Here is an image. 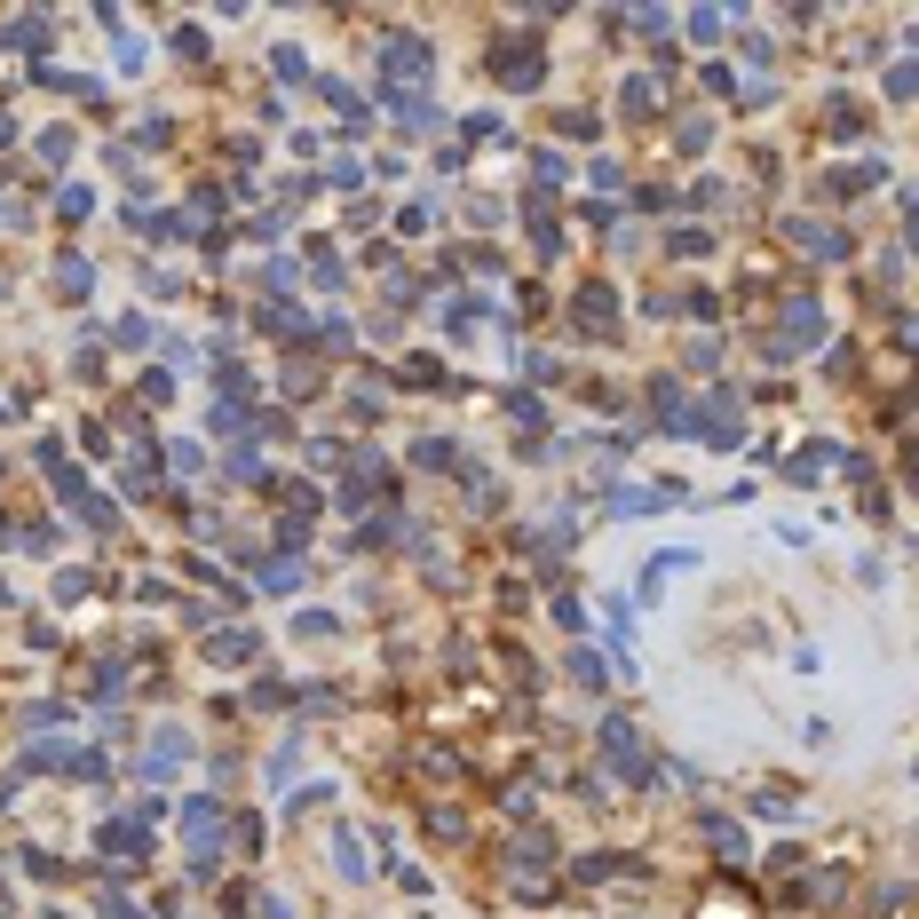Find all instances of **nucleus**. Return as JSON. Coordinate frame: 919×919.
<instances>
[{"label":"nucleus","instance_id":"nucleus-1","mask_svg":"<svg viewBox=\"0 0 919 919\" xmlns=\"http://www.w3.org/2000/svg\"><path fill=\"white\" fill-rule=\"evenodd\" d=\"M214 840H222V809L199 801V809H191V848H214Z\"/></svg>","mask_w":919,"mask_h":919},{"label":"nucleus","instance_id":"nucleus-2","mask_svg":"<svg viewBox=\"0 0 919 919\" xmlns=\"http://www.w3.org/2000/svg\"><path fill=\"white\" fill-rule=\"evenodd\" d=\"M420 64H428V48H420V40H405V48H389V72H420Z\"/></svg>","mask_w":919,"mask_h":919}]
</instances>
